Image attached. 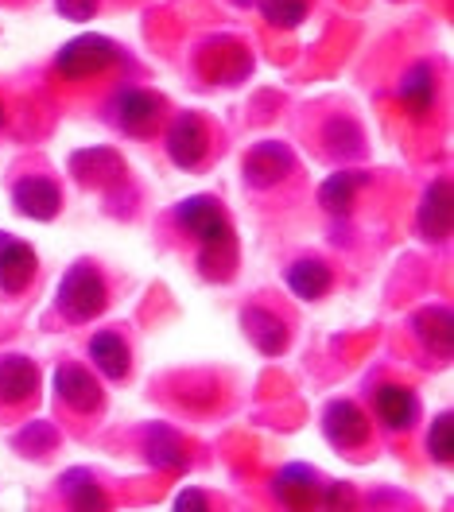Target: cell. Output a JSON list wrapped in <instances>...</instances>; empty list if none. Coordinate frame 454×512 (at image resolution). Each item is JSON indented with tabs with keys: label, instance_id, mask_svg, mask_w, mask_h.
Returning a JSON list of instances; mask_svg holds the SVG:
<instances>
[{
	"label": "cell",
	"instance_id": "6da1fadb",
	"mask_svg": "<svg viewBox=\"0 0 454 512\" xmlns=\"http://www.w3.org/2000/svg\"><path fill=\"white\" fill-rule=\"evenodd\" d=\"M55 311L63 315L70 326H90L109 311V280L101 276L94 260H74L59 280L55 291Z\"/></svg>",
	"mask_w": 454,
	"mask_h": 512
},
{
	"label": "cell",
	"instance_id": "7a4b0ae2",
	"mask_svg": "<svg viewBox=\"0 0 454 512\" xmlns=\"http://www.w3.org/2000/svg\"><path fill=\"white\" fill-rule=\"evenodd\" d=\"M105 125H113L129 140H152L167 121V97L148 86H121L105 101Z\"/></svg>",
	"mask_w": 454,
	"mask_h": 512
},
{
	"label": "cell",
	"instance_id": "3957f363",
	"mask_svg": "<svg viewBox=\"0 0 454 512\" xmlns=\"http://www.w3.org/2000/svg\"><path fill=\"white\" fill-rule=\"evenodd\" d=\"M129 63L125 47L117 39L101 32H82L74 39H66L55 51V74L66 82H90V78H105L109 70Z\"/></svg>",
	"mask_w": 454,
	"mask_h": 512
},
{
	"label": "cell",
	"instance_id": "277c9868",
	"mask_svg": "<svg viewBox=\"0 0 454 512\" xmlns=\"http://www.w3.org/2000/svg\"><path fill=\"white\" fill-rule=\"evenodd\" d=\"M253 51L249 43H241L237 35H210L195 47V74L206 86H241L249 74H253Z\"/></svg>",
	"mask_w": 454,
	"mask_h": 512
},
{
	"label": "cell",
	"instance_id": "5b68a950",
	"mask_svg": "<svg viewBox=\"0 0 454 512\" xmlns=\"http://www.w3.org/2000/svg\"><path fill=\"white\" fill-rule=\"evenodd\" d=\"M163 152L175 171H198L202 163L210 160V125L198 109H183L171 121H163Z\"/></svg>",
	"mask_w": 454,
	"mask_h": 512
},
{
	"label": "cell",
	"instance_id": "8992f818",
	"mask_svg": "<svg viewBox=\"0 0 454 512\" xmlns=\"http://www.w3.org/2000/svg\"><path fill=\"white\" fill-rule=\"evenodd\" d=\"M319 427H323V439L338 454H350L357 458L361 450L373 447V419L369 412L350 400V396H338V400H326L323 416H319Z\"/></svg>",
	"mask_w": 454,
	"mask_h": 512
},
{
	"label": "cell",
	"instance_id": "52a82bcc",
	"mask_svg": "<svg viewBox=\"0 0 454 512\" xmlns=\"http://www.w3.org/2000/svg\"><path fill=\"white\" fill-rule=\"evenodd\" d=\"M51 388H55V400L63 404L70 416H101V408H105V384L82 361H59L55 377H51Z\"/></svg>",
	"mask_w": 454,
	"mask_h": 512
},
{
	"label": "cell",
	"instance_id": "ba28073f",
	"mask_svg": "<svg viewBox=\"0 0 454 512\" xmlns=\"http://www.w3.org/2000/svg\"><path fill=\"white\" fill-rule=\"evenodd\" d=\"M295 163L299 160H295L292 144H284V140H257V144L241 156V179H245L249 191L268 194L292 179Z\"/></svg>",
	"mask_w": 454,
	"mask_h": 512
},
{
	"label": "cell",
	"instance_id": "9c48e42d",
	"mask_svg": "<svg viewBox=\"0 0 454 512\" xmlns=\"http://www.w3.org/2000/svg\"><path fill=\"white\" fill-rule=\"evenodd\" d=\"M171 222H175L179 233H187L195 245H210V241H222V237L233 233V222H229L218 194H187L183 202H175Z\"/></svg>",
	"mask_w": 454,
	"mask_h": 512
},
{
	"label": "cell",
	"instance_id": "30bf717a",
	"mask_svg": "<svg viewBox=\"0 0 454 512\" xmlns=\"http://www.w3.org/2000/svg\"><path fill=\"white\" fill-rule=\"evenodd\" d=\"M396 105L416 125L431 121L435 105H439V66L431 63V59H416V63L408 66L400 74V82H396Z\"/></svg>",
	"mask_w": 454,
	"mask_h": 512
},
{
	"label": "cell",
	"instance_id": "8fae6325",
	"mask_svg": "<svg viewBox=\"0 0 454 512\" xmlns=\"http://www.w3.org/2000/svg\"><path fill=\"white\" fill-rule=\"evenodd\" d=\"M454 229V194L451 179L439 175L431 179L420 194V206H416V233H420L423 245H447Z\"/></svg>",
	"mask_w": 454,
	"mask_h": 512
},
{
	"label": "cell",
	"instance_id": "7c38bea8",
	"mask_svg": "<svg viewBox=\"0 0 454 512\" xmlns=\"http://www.w3.org/2000/svg\"><path fill=\"white\" fill-rule=\"evenodd\" d=\"M423 408L412 384L381 381L373 388V423H381L392 435H408L420 423Z\"/></svg>",
	"mask_w": 454,
	"mask_h": 512
},
{
	"label": "cell",
	"instance_id": "4fadbf2b",
	"mask_svg": "<svg viewBox=\"0 0 454 512\" xmlns=\"http://www.w3.org/2000/svg\"><path fill=\"white\" fill-rule=\"evenodd\" d=\"M408 330H412V338L420 342V350L431 357V361H439V365H447L454 357V311L451 303H423L420 311L408 319Z\"/></svg>",
	"mask_w": 454,
	"mask_h": 512
},
{
	"label": "cell",
	"instance_id": "5bb4252c",
	"mask_svg": "<svg viewBox=\"0 0 454 512\" xmlns=\"http://www.w3.org/2000/svg\"><path fill=\"white\" fill-rule=\"evenodd\" d=\"M39 384H43V373L28 353H0V408L4 412L32 408L39 400Z\"/></svg>",
	"mask_w": 454,
	"mask_h": 512
},
{
	"label": "cell",
	"instance_id": "9a60e30c",
	"mask_svg": "<svg viewBox=\"0 0 454 512\" xmlns=\"http://www.w3.org/2000/svg\"><path fill=\"white\" fill-rule=\"evenodd\" d=\"M241 330L253 342V350L264 353V357H284L292 346V322L280 311L264 307V303H245L241 307Z\"/></svg>",
	"mask_w": 454,
	"mask_h": 512
},
{
	"label": "cell",
	"instance_id": "2e32d148",
	"mask_svg": "<svg viewBox=\"0 0 454 512\" xmlns=\"http://www.w3.org/2000/svg\"><path fill=\"white\" fill-rule=\"evenodd\" d=\"M12 210L32 222H55L63 214V187L51 175H20L12 183Z\"/></svg>",
	"mask_w": 454,
	"mask_h": 512
},
{
	"label": "cell",
	"instance_id": "e0dca14e",
	"mask_svg": "<svg viewBox=\"0 0 454 512\" xmlns=\"http://www.w3.org/2000/svg\"><path fill=\"white\" fill-rule=\"evenodd\" d=\"M319 152L330 163H357L369 156V132L354 113H330L319 128Z\"/></svg>",
	"mask_w": 454,
	"mask_h": 512
},
{
	"label": "cell",
	"instance_id": "ac0fdd59",
	"mask_svg": "<svg viewBox=\"0 0 454 512\" xmlns=\"http://www.w3.org/2000/svg\"><path fill=\"white\" fill-rule=\"evenodd\" d=\"M86 357H90V369L98 373L101 381L121 384L132 377V346L129 338L121 334V326H105L98 334H90Z\"/></svg>",
	"mask_w": 454,
	"mask_h": 512
},
{
	"label": "cell",
	"instance_id": "d6986e66",
	"mask_svg": "<svg viewBox=\"0 0 454 512\" xmlns=\"http://www.w3.org/2000/svg\"><path fill=\"white\" fill-rule=\"evenodd\" d=\"M140 458L160 474H187L191 470L187 443L171 423H148L140 431Z\"/></svg>",
	"mask_w": 454,
	"mask_h": 512
},
{
	"label": "cell",
	"instance_id": "ffe728a7",
	"mask_svg": "<svg viewBox=\"0 0 454 512\" xmlns=\"http://www.w3.org/2000/svg\"><path fill=\"white\" fill-rule=\"evenodd\" d=\"M35 276H39L35 249L28 241H20V237L0 229V295H8V299L24 295L35 284Z\"/></svg>",
	"mask_w": 454,
	"mask_h": 512
},
{
	"label": "cell",
	"instance_id": "44dd1931",
	"mask_svg": "<svg viewBox=\"0 0 454 512\" xmlns=\"http://www.w3.org/2000/svg\"><path fill=\"white\" fill-rule=\"evenodd\" d=\"M284 284H288L295 299L319 303V299H326L334 291V264L319 253H299L284 268Z\"/></svg>",
	"mask_w": 454,
	"mask_h": 512
},
{
	"label": "cell",
	"instance_id": "7402d4cb",
	"mask_svg": "<svg viewBox=\"0 0 454 512\" xmlns=\"http://www.w3.org/2000/svg\"><path fill=\"white\" fill-rule=\"evenodd\" d=\"M323 481L326 478L315 466L292 462V466H284V470L272 478V493H276V501L288 505V509H315L319 497H323Z\"/></svg>",
	"mask_w": 454,
	"mask_h": 512
},
{
	"label": "cell",
	"instance_id": "603a6c76",
	"mask_svg": "<svg viewBox=\"0 0 454 512\" xmlns=\"http://www.w3.org/2000/svg\"><path fill=\"white\" fill-rule=\"evenodd\" d=\"M369 187V171H361V167H342L338 163V171L334 175H326L323 183H319V206H323L330 218H350L357 206V194Z\"/></svg>",
	"mask_w": 454,
	"mask_h": 512
},
{
	"label": "cell",
	"instance_id": "cb8c5ba5",
	"mask_svg": "<svg viewBox=\"0 0 454 512\" xmlns=\"http://www.w3.org/2000/svg\"><path fill=\"white\" fill-rule=\"evenodd\" d=\"M70 175L82 187L105 191V187H113V183L125 179V160L113 148H82V152L70 156Z\"/></svg>",
	"mask_w": 454,
	"mask_h": 512
},
{
	"label": "cell",
	"instance_id": "d4e9b609",
	"mask_svg": "<svg viewBox=\"0 0 454 512\" xmlns=\"http://www.w3.org/2000/svg\"><path fill=\"white\" fill-rule=\"evenodd\" d=\"M59 493L70 509H109V493L101 489V481L94 470L74 466L59 478Z\"/></svg>",
	"mask_w": 454,
	"mask_h": 512
},
{
	"label": "cell",
	"instance_id": "484cf974",
	"mask_svg": "<svg viewBox=\"0 0 454 512\" xmlns=\"http://www.w3.org/2000/svg\"><path fill=\"white\" fill-rule=\"evenodd\" d=\"M198 272L214 284H229L237 276V233H229L222 241H210V245H198Z\"/></svg>",
	"mask_w": 454,
	"mask_h": 512
},
{
	"label": "cell",
	"instance_id": "4316f807",
	"mask_svg": "<svg viewBox=\"0 0 454 512\" xmlns=\"http://www.w3.org/2000/svg\"><path fill=\"white\" fill-rule=\"evenodd\" d=\"M253 8L268 28H280V32H295L311 16V0H257Z\"/></svg>",
	"mask_w": 454,
	"mask_h": 512
},
{
	"label": "cell",
	"instance_id": "83f0119b",
	"mask_svg": "<svg viewBox=\"0 0 454 512\" xmlns=\"http://www.w3.org/2000/svg\"><path fill=\"white\" fill-rule=\"evenodd\" d=\"M427 458L435 466H451L454 462V416L439 412L427 427Z\"/></svg>",
	"mask_w": 454,
	"mask_h": 512
},
{
	"label": "cell",
	"instance_id": "f1b7e54d",
	"mask_svg": "<svg viewBox=\"0 0 454 512\" xmlns=\"http://www.w3.org/2000/svg\"><path fill=\"white\" fill-rule=\"evenodd\" d=\"M55 443H59V435H55V427L43 423V419L28 423V431L16 435V447L24 450V454H32V458H47V454L55 450Z\"/></svg>",
	"mask_w": 454,
	"mask_h": 512
},
{
	"label": "cell",
	"instance_id": "f546056e",
	"mask_svg": "<svg viewBox=\"0 0 454 512\" xmlns=\"http://www.w3.org/2000/svg\"><path fill=\"white\" fill-rule=\"evenodd\" d=\"M55 12L70 24H90L101 12V0H55Z\"/></svg>",
	"mask_w": 454,
	"mask_h": 512
},
{
	"label": "cell",
	"instance_id": "4dcf8cb0",
	"mask_svg": "<svg viewBox=\"0 0 454 512\" xmlns=\"http://www.w3.org/2000/svg\"><path fill=\"white\" fill-rule=\"evenodd\" d=\"M319 505H354V489L350 481H323V497Z\"/></svg>",
	"mask_w": 454,
	"mask_h": 512
},
{
	"label": "cell",
	"instance_id": "1f68e13d",
	"mask_svg": "<svg viewBox=\"0 0 454 512\" xmlns=\"http://www.w3.org/2000/svg\"><path fill=\"white\" fill-rule=\"evenodd\" d=\"M175 509H210V497H206L202 489H183V493L175 497Z\"/></svg>",
	"mask_w": 454,
	"mask_h": 512
},
{
	"label": "cell",
	"instance_id": "d6a6232c",
	"mask_svg": "<svg viewBox=\"0 0 454 512\" xmlns=\"http://www.w3.org/2000/svg\"><path fill=\"white\" fill-rule=\"evenodd\" d=\"M4 125H8V109H4V97H0V132H4Z\"/></svg>",
	"mask_w": 454,
	"mask_h": 512
},
{
	"label": "cell",
	"instance_id": "836d02e7",
	"mask_svg": "<svg viewBox=\"0 0 454 512\" xmlns=\"http://www.w3.org/2000/svg\"><path fill=\"white\" fill-rule=\"evenodd\" d=\"M229 4H233V8H253L257 0H229Z\"/></svg>",
	"mask_w": 454,
	"mask_h": 512
}]
</instances>
